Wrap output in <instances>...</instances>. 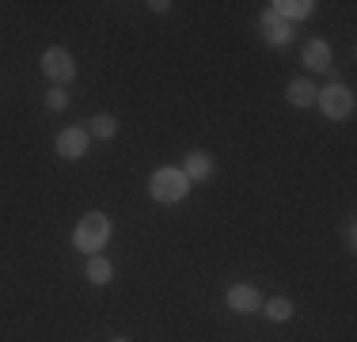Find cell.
I'll use <instances>...</instances> for the list:
<instances>
[{"label": "cell", "instance_id": "6da1fadb", "mask_svg": "<svg viewBox=\"0 0 357 342\" xmlns=\"http://www.w3.org/2000/svg\"><path fill=\"white\" fill-rule=\"evenodd\" d=\"M107 239H110V221L103 217V213H88V217L76 221V228H73V244H76V251H84L88 259H91L96 251H103Z\"/></svg>", "mask_w": 357, "mask_h": 342}, {"label": "cell", "instance_id": "7a4b0ae2", "mask_svg": "<svg viewBox=\"0 0 357 342\" xmlns=\"http://www.w3.org/2000/svg\"><path fill=\"white\" fill-rule=\"evenodd\" d=\"M149 194L164 205H175L190 194V179L183 175V168H160V171H152V179H149Z\"/></svg>", "mask_w": 357, "mask_h": 342}, {"label": "cell", "instance_id": "3957f363", "mask_svg": "<svg viewBox=\"0 0 357 342\" xmlns=\"http://www.w3.org/2000/svg\"><path fill=\"white\" fill-rule=\"evenodd\" d=\"M316 107L323 110L327 118H346L354 110V91L350 88H342V84H327L323 91H316Z\"/></svg>", "mask_w": 357, "mask_h": 342}, {"label": "cell", "instance_id": "277c9868", "mask_svg": "<svg viewBox=\"0 0 357 342\" xmlns=\"http://www.w3.org/2000/svg\"><path fill=\"white\" fill-rule=\"evenodd\" d=\"M42 73H46L57 88H61V84H69L73 76H76L73 54H69V50H61V46H50L46 54H42Z\"/></svg>", "mask_w": 357, "mask_h": 342}, {"label": "cell", "instance_id": "5b68a950", "mask_svg": "<svg viewBox=\"0 0 357 342\" xmlns=\"http://www.w3.org/2000/svg\"><path fill=\"white\" fill-rule=\"evenodd\" d=\"M88 152V126H69L57 133V156L61 160H80Z\"/></svg>", "mask_w": 357, "mask_h": 342}, {"label": "cell", "instance_id": "8992f818", "mask_svg": "<svg viewBox=\"0 0 357 342\" xmlns=\"http://www.w3.org/2000/svg\"><path fill=\"white\" fill-rule=\"evenodd\" d=\"M225 301H228V308H232V312L251 315V312H259V308H262V293H259L255 285H243V281H240V285H232V289H228V297H225Z\"/></svg>", "mask_w": 357, "mask_h": 342}, {"label": "cell", "instance_id": "52a82bcc", "mask_svg": "<svg viewBox=\"0 0 357 342\" xmlns=\"http://www.w3.org/2000/svg\"><path fill=\"white\" fill-rule=\"evenodd\" d=\"M259 31H262V38L270 42V46H289V38H293V27L282 20L278 12H262V20H259Z\"/></svg>", "mask_w": 357, "mask_h": 342}, {"label": "cell", "instance_id": "ba28073f", "mask_svg": "<svg viewBox=\"0 0 357 342\" xmlns=\"http://www.w3.org/2000/svg\"><path fill=\"white\" fill-rule=\"evenodd\" d=\"M183 175L190 179V183H206V179L213 175V156H209V152H186Z\"/></svg>", "mask_w": 357, "mask_h": 342}, {"label": "cell", "instance_id": "9c48e42d", "mask_svg": "<svg viewBox=\"0 0 357 342\" xmlns=\"http://www.w3.org/2000/svg\"><path fill=\"white\" fill-rule=\"evenodd\" d=\"M301 61H304V68H316V73H323V68H331V46L323 38H312L308 46H304Z\"/></svg>", "mask_w": 357, "mask_h": 342}, {"label": "cell", "instance_id": "30bf717a", "mask_svg": "<svg viewBox=\"0 0 357 342\" xmlns=\"http://www.w3.org/2000/svg\"><path fill=\"white\" fill-rule=\"evenodd\" d=\"M270 12H278L289 23V20H308V15L316 12V4H312V0H274Z\"/></svg>", "mask_w": 357, "mask_h": 342}, {"label": "cell", "instance_id": "8fae6325", "mask_svg": "<svg viewBox=\"0 0 357 342\" xmlns=\"http://www.w3.org/2000/svg\"><path fill=\"white\" fill-rule=\"evenodd\" d=\"M285 99L293 103V107H312V103H316V84L312 80H293L289 84V91H285Z\"/></svg>", "mask_w": 357, "mask_h": 342}, {"label": "cell", "instance_id": "7c38bea8", "mask_svg": "<svg viewBox=\"0 0 357 342\" xmlns=\"http://www.w3.org/2000/svg\"><path fill=\"white\" fill-rule=\"evenodd\" d=\"M118 133V118L114 114H96L88 122V137H99V141H110Z\"/></svg>", "mask_w": 357, "mask_h": 342}, {"label": "cell", "instance_id": "4fadbf2b", "mask_svg": "<svg viewBox=\"0 0 357 342\" xmlns=\"http://www.w3.org/2000/svg\"><path fill=\"white\" fill-rule=\"evenodd\" d=\"M110 278H114V267H110L107 259H99V255H91L88 259V281L91 285H107Z\"/></svg>", "mask_w": 357, "mask_h": 342}, {"label": "cell", "instance_id": "5bb4252c", "mask_svg": "<svg viewBox=\"0 0 357 342\" xmlns=\"http://www.w3.org/2000/svg\"><path fill=\"white\" fill-rule=\"evenodd\" d=\"M266 315L274 323H285L289 315H293V301H289V297H274V301H266Z\"/></svg>", "mask_w": 357, "mask_h": 342}, {"label": "cell", "instance_id": "9a60e30c", "mask_svg": "<svg viewBox=\"0 0 357 342\" xmlns=\"http://www.w3.org/2000/svg\"><path fill=\"white\" fill-rule=\"evenodd\" d=\"M46 107H50V110H65V107H69V96H65V88H50Z\"/></svg>", "mask_w": 357, "mask_h": 342}, {"label": "cell", "instance_id": "2e32d148", "mask_svg": "<svg viewBox=\"0 0 357 342\" xmlns=\"http://www.w3.org/2000/svg\"><path fill=\"white\" fill-rule=\"evenodd\" d=\"M110 342H130V339H110Z\"/></svg>", "mask_w": 357, "mask_h": 342}]
</instances>
